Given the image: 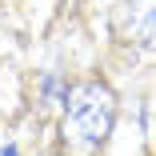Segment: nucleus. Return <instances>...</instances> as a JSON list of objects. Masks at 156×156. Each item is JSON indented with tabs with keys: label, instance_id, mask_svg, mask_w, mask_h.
I'll use <instances>...</instances> for the list:
<instances>
[{
	"label": "nucleus",
	"instance_id": "obj_1",
	"mask_svg": "<svg viewBox=\"0 0 156 156\" xmlns=\"http://www.w3.org/2000/svg\"><path fill=\"white\" fill-rule=\"evenodd\" d=\"M116 120V96L104 84H76L64 92V136L76 148H100Z\"/></svg>",
	"mask_w": 156,
	"mask_h": 156
},
{
	"label": "nucleus",
	"instance_id": "obj_3",
	"mask_svg": "<svg viewBox=\"0 0 156 156\" xmlns=\"http://www.w3.org/2000/svg\"><path fill=\"white\" fill-rule=\"evenodd\" d=\"M0 156H20V152H16L12 144H4V148H0Z\"/></svg>",
	"mask_w": 156,
	"mask_h": 156
},
{
	"label": "nucleus",
	"instance_id": "obj_2",
	"mask_svg": "<svg viewBox=\"0 0 156 156\" xmlns=\"http://www.w3.org/2000/svg\"><path fill=\"white\" fill-rule=\"evenodd\" d=\"M120 28L140 48H156V0H128L124 16H120Z\"/></svg>",
	"mask_w": 156,
	"mask_h": 156
}]
</instances>
